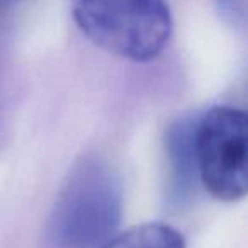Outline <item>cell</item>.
I'll use <instances>...</instances> for the list:
<instances>
[{"instance_id":"cell-1","label":"cell","mask_w":248,"mask_h":248,"mask_svg":"<svg viewBox=\"0 0 248 248\" xmlns=\"http://www.w3.org/2000/svg\"><path fill=\"white\" fill-rule=\"evenodd\" d=\"M72 14L93 45L133 62L156 58L173 29L165 0H72Z\"/></svg>"},{"instance_id":"cell-2","label":"cell","mask_w":248,"mask_h":248,"mask_svg":"<svg viewBox=\"0 0 248 248\" xmlns=\"http://www.w3.org/2000/svg\"><path fill=\"white\" fill-rule=\"evenodd\" d=\"M121 187L100 162H85L66 182L55 209V240L62 248L100 247L117 226Z\"/></svg>"},{"instance_id":"cell-3","label":"cell","mask_w":248,"mask_h":248,"mask_svg":"<svg viewBox=\"0 0 248 248\" xmlns=\"http://www.w3.org/2000/svg\"><path fill=\"white\" fill-rule=\"evenodd\" d=\"M247 114L236 107L214 106L192 135V150L201 182L224 202L243 199L248 187Z\"/></svg>"},{"instance_id":"cell-4","label":"cell","mask_w":248,"mask_h":248,"mask_svg":"<svg viewBox=\"0 0 248 248\" xmlns=\"http://www.w3.org/2000/svg\"><path fill=\"white\" fill-rule=\"evenodd\" d=\"M99 248H186L180 231L163 223L136 224L106 240Z\"/></svg>"}]
</instances>
